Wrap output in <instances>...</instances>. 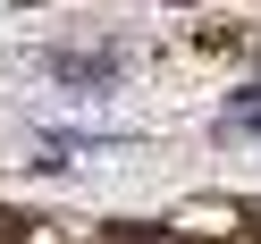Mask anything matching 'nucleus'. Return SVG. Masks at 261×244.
Segmentation results:
<instances>
[{
	"mask_svg": "<svg viewBox=\"0 0 261 244\" xmlns=\"http://www.w3.org/2000/svg\"><path fill=\"white\" fill-rule=\"evenodd\" d=\"M101 244H169L160 227H135V219H118V227H101Z\"/></svg>",
	"mask_w": 261,
	"mask_h": 244,
	"instance_id": "obj_1",
	"label": "nucleus"
},
{
	"mask_svg": "<svg viewBox=\"0 0 261 244\" xmlns=\"http://www.w3.org/2000/svg\"><path fill=\"white\" fill-rule=\"evenodd\" d=\"M219 126H261V85H253V93H236V101H227V118H219Z\"/></svg>",
	"mask_w": 261,
	"mask_h": 244,
	"instance_id": "obj_2",
	"label": "nucleus"
},
{
	"mask_svg": "<svg viewBox=\"0 0 261 244\" xmlns=\"http://www.w3.org/2000/svg\"><path fill=\"white\" fill-rule=\"evenodd\" d=\"M34 236V219H25V210H0V244H25Z\"/></svg>",
	"mask_w": 261,
	"mask_h": 244,
	"instance_id": "obj_3",
	"label": "nucleus"
}]
</instances>
